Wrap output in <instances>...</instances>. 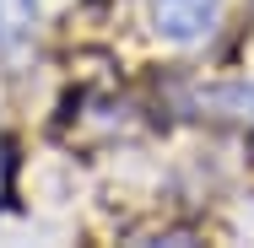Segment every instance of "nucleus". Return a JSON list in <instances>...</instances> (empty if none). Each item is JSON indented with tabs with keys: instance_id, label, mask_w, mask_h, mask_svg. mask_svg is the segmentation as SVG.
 <instances>
[{
	"instance_id": "obj_1",
	"label": "nucleus",
	"mask_w": 254,
	"mask_h": 248,
	"mask_svg": "<svg viewBox=\"0 0 254 248\" xmlns=\"http://www.w3.org/2000/svg\"><path fill=\"white\" fill-rule=\"evenodd\" d=\"M216 11H222V0H152V22L162 38H173V44H190V38H200L216 27Z\"/></svg>"
},
{
	"instance_id": "obj_2",
	"label": "nucleus",
	"mask_w": 254,
	"mask_h": 248,
	"mask_svg": "<svg viewBox=\"0 0 254 248\" xmlns=\"http://www.w3.org/2000/svg\"><path fill=\"white\" fill-rule=\"evenodd\" d=\"M11 173H16V156H11V146L0 141V199H5V189H11Z\"/></svg>"
}]
</instances>
